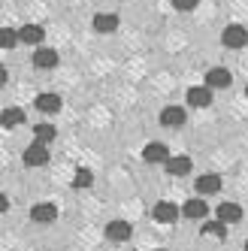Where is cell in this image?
I'll return each mask as SVG.
<instances>
[{
    "mask_svg": "<svg viewBox=\"0 0 248 251\" xmlns=\"http://www.w3.org/2000/svg\"><path fill=\"white\" fill-rule=\"evenodd\" d=\"M221 43H224L227 49H242V46L248 43V30H245L242 25H227L224 33H221Z\"/></svg>",
    "mask_w": 248,
    "mask_h": 251,
    "instance_id": "obj_1",
    "label": "cell"
},
{
    "mask_svg": "<svg viewBox=\"0 0 248 251\" xmlns=\"http://www.w3.org/2000/svg\"><path fill=\"white\" fill-rule=\"evenodd\" d=\"M173 154H170V149L164 146V142H149V146L143 149V160L146 164H167Z\"/></svg>",
    "mask_w": 248,
    "mask_h": 251,
    "instance_id": "obj_2",
    "label": "cell"
},
{
    "mask_svg": "<svg viewBox=\"0 0 248 251\" xmlns=\"http://www.w3.org/2000/svg\"><path fill=\"white\" fill-rule=\"evenodd\" d=\"M25 164L27 167H46L49 164V149L33 139V146H27V151H25Z\"/></svg>",
    "mask_w": 248,
    "mask_h": 251,
    "instance_id": "obj_3",
    "label": "cell"
},
{
    "mask_svg": "<svg viewBox=\"0 0 248 251\" xmlns=\"http://www.w3.org/2000/svg\"><path fill=\"white\" fill-rule=\"evenodd\" d=\"M194 109H206L212 106V88L209 85H200V88H188V97H185Z\"/></svg>",
    "mask_w": 248,
    "mask_h": 251,
    "instance_id": "obj_4",
    "label": "cell"
},
{
    "mask_svg": "<svg viewBox=\"0 0 248 251\" xmlns=\"http://www.w3.org/2000/svg\"><path fill=\"white\" fill-rule=\"evenodd\" d=\"M185 121H188V112L182 106H167V109H161V124L164 127H182Z\"/></svg>",
    "mask_w": 248,
    "mask_h": 251,
    "instance_id": "obj_5",
    "label": "cell"
},
{
    "mask_svg": "<svg viewBox=\"0 0 248 251\" xmlns=\"http://www.w3.org/2000/svg\"><path fill=\"white\" fill-rule=\"evenodd\" d=\"M218 191H221V176H215V173H203V176H197V194H200V197L218 194Z\"/></svg>",
    "mask_w": 248,
    "mask_h": 251,
    "instance_id": "obj_6",
    "label": "cell"
},
{
    "mask_svg": "<svg viewBox=\"0 0 248 251\" xmlns=\"http://www.w3.org/2000/svg\"><path fill=\"white\" fill-rule=\"evenodd\" d=\"M55 218H58V209L51 206V203H37V206L30 209V221L33 224H51Z\"/></svg>",
    "mask_w": 248,
    "mask_h": 251,
    "instance_id": "obj_7",
    "label": "cell"
},
{
    "mask_svg": "<svg viewBox=\"0 0 248 251\" xmlns=\"http://www.w3.org/2000/svg\"><path fill=\"white\" fill-rule=\"evenodd\" d=\"M151 215H154V221H157V224H175V218H179V209H175L170 200H161V203L154 206Z\"/></svg>",
    "mask_w": 248,
    "mask_h": 251,
    "instance_id": "obj_8",
    "label": "cell"
},
{
    "mask_svg": "<svg viewBox=\"0 0 248 251\" xmlns=\"http://www.w3.org/2000/svg\"><path fill=\"white\" fill-rule=\"evenodd\" d=\"M191 170H194V160L188 154H175V157L167 160V173L170 176H191Z\"/></svg>",
    "mask_w": 248,
    "mask_h": 251,
    "instance_id": "obj_9",
    "label": "cell"
},
{
    "mask_svg": "<svg viewBox=\"0 0 248 251\" xmlns=\"http://www.w3.org/2000/svg\"><path fill=\"white\" fill-rule=\"evenodd\" d=\"M215 215H218V221H224V224H236V221H242V206L224 200V203H218Z\"/></svg>",
    "mask_w": 248,
    "mask_h": 251,
    "instance_id": "obj_10",
    "label": "cell"
},
{
    "mask_svg": "<svg viewBox=\"0 0 248 251\" xmlns=\"http://www.w3.org/2000/svg\"><path fill=\"white\" fill-rule=\"evenodd\" d=\"M130 224L127 221H109L106 224V239L109 242H124V239H130Z\"/></svg>",
    "mask_w": 248,
    "mask_h": 251,
    "instance_id": "obj_11",
    "label": "cell"
},
{
    "mask_svg": "<svg viewBox=\"0 0 248 251\" xmlns=\"http://www.w3.org/2000/svg\"><path fill=\"white\" fill-rule=\"evenodd\" d=\"M230 82H233V76H230V70H224V67H212L206 73L209 88H230Z\"/></svg>",
    "mask_w": 248,
    "mask_h": 251,
    "instance_id": "obj_12",
    "label": "cell"
},
{
    "mask_svg": "<svg viewBox=\"0 0 248 251\" xmlns=\"http://www.w3.org/2000/svg\"><path fill=\"white\" fill-rule=\"evenodd\" d=\"M91 25H94L97 33H115L118 30V15H112V12H97Z\"/></svg>",
    "mask_w": 248,
    "mask_h": 251,
    "instance_id": "obj_13",
    "label": "cell"
},
{
    "mask_svg": "<svg viewBox=\"0 0 248 251\" xmlns=\"http://www.w3.org/2000/svg\"><path fill=\"white\" fill-rule=\"evenodd\" d=\"M33 103H37V109H40V112H46V115L61 112V97H58V94H40Z\"/></svg>",
    "mask_w": 248,
    "mask_h": 251,
    "instance_id": "obj_14",
    "label": "cell"
},
{
    "mask_svg": "<svg viewBox=\"0 0 248 251\" xmlns=\"http://www.w3.org/2000/svg\"><path fill=\"white\" fill-rule=\"evenodd\" d=\"M33 64H37L40 70L58 67V51H55V49H37V55H33Z\"/></svg>",
    "mask_w": 248,
    "mask_h": 251,
    "instance_id": "obj_15",
    "label": "cell"
},
{
    "mask_svg": "<svg viewBox=\"0 0 248 251\" xmlns=\"http://www.w3.org/2000/svg\"><path fill=\"white\" fill-rule=\"evenodd\" d=\"M19 33H22V43H27V46H40L46 40V30L40 25H25Z\"/></svg>",
    "mask_w": 248,
    "mask_h": 251,
    "instance_id": "obj_16",
    "label": "cell"
},
{
    "mask_svg": "<svg viewBox=\"0 0 248 251\" xmlns=\"http://www.w3.org/2000/svg\"><path fill=\"white\" fill-rule=\"evenodd\" d=\"M206 212H209L206 200H188V203H185V209H182V215H185V218H191V221L206 218Z\"/></svg>",
    "mask_w": 248,
    "mask_h": 251,
    "instance_id": "obj_17",
    "label": "cell"
},
{
    "mask_svg": "<svg viewBox=\"0 0 248 251\" xmlns=\"http://www.w3.org/2000/svg\"><path fill=\"white\" fill-rule=\"evenodd\" d=\"M55 136H58V130L51 127V124H37V127H33V139L43 142V146H49V142L55 139Z\"/></svg>",
    "mask_w": 248,
    "mask_h": 251,
    "instance_id": "obj_18",
    "label": "cell"
},
{
    "mask_svg": "<svg viewBox=\"0 0 248 251\" xmlns=\"http://www.w3.org/2000/svg\"><path fill=\"white\" fill-rule=\"evenodd\" d=\"M25 124V112L22 109H3V127L12 130V127H22Z\"/></svg>",
    "mask_w": 248,
    "mask_h": 251,
    "instance_id": "obj_19",
    "label": "cell"
},
{
    "mask_svg": "<svg viewBox=\"0 0 248 251\" xmlns=\"http://www.w3.org/2000/svg\"><path fill=\"white\" fill-rule=\"evenodd\" d=\"M203 236H215V239H224V236H227V224H224V221H212V224H203Z\"/></svg>",
    "mask_w": 248,
    "mask_h": 251,
    "instance_id": "obj_20",
    "label": "cell"
},
{
    "mask_svg": "<svg viewBox=\"0 0 248 251\" xmlns=\"http://www.w3.org/2000/svg\"><path fill=\"white\" fill-rule=\"evenodd\" d=\"M91 182H94V176H91V170H85V167H79V170H76V176H73V188H91Z\"/></svg>",
    "mask_w": 248,
    "mask_h": 251,
    "instance_id": "obj_21",
    "label": "cell"
},
{
    "mask_svg": "<svg viewBox=\"0 0 248 251\" xmlns=\"http://www.w3.org/2000/svg\"><path fill=\"white\" fill-rule=\"evenodd\" d=\"M0 40H3V49H15L22 43V33L12 30V27H3V37H0Z\"/></svg>",
    "mask_w": 248,
    "mask_h": 251,
    "instance_id": "obj_22",
    "label": "cell"
},
{
    "mask_svg": "<svg viewBox=\"0 0 248 251\" xmlns=\"http://www.w3.org/2000/svg\"><path fill=\"white\" fill-rule=\"evenodd\" d=\"M173 6L179 9V12H191V9L200 6V0H173Z\"/></svg>",
    "mask_w": 248,
    "mask_h": 251,
    "instance_id": "obj_23",
    "label": "cell"
},
{
    "mask_svg": "<svg viewBox=\"0 0 248 251\" xmlns=\"http://www.w3.org/2000/svg\"><path fill=\"white\" fill-rule=\"evenodd\" d=\"M245 251H248V239H245Z\"/></svg>",
    "mask_w": 248,
    "mask_h": 251,
    "instance_id": "obj_24",
    "label": "cell"
},
{
    "mask_svg": "<svg viewBox=\"0 0 248 251\" xmlns=\"http://www.w3.org/2000/svg\"><path fill=\"white\" fill-rule=\"evenodd\" d=\"M157 251H167V248H157Z\"/></svg>",
    "mask_w": 248,
    "mask_h": 251,
    "instance_id": "obj_25",
    "label": "cell"
},
{
    "mask_svg": "<svg viewBox=\"0 0 248 251\" xmlns=\"http://www.w3.org/2000/svg\"><path fill=\"white\" fill-rule=\"evenodd\" d=\"M245 97H248V88H245Z\"/></svg>",
    "mask_w": 248,
    "mask_h": 251,
    "instance_id": "obj_26",
    "label": "cell"
}]
</instances>
